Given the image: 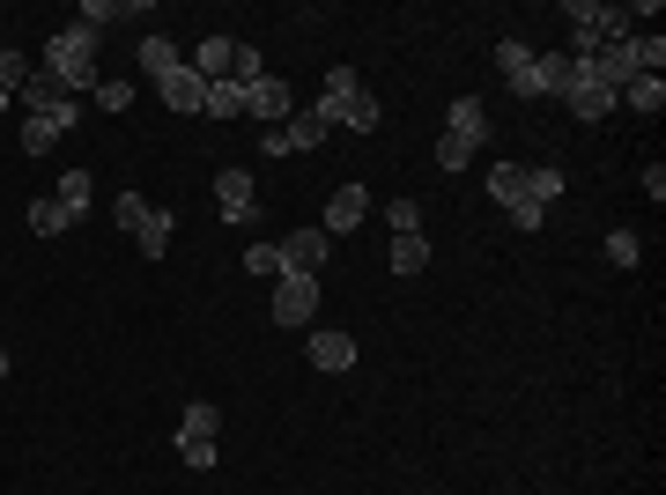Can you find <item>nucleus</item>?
<instances>
[{
  "label": "nucleus",
  "mask_w": 666,
  "mask_h": 495,
  "mask_svg": "<svg viewBox=\"0 0 666 495\" xmlns=\"http://www.w3.org/2000/svg\"><path fill=\"white\" fill-rule=\"evenodd\" d=\"M578 67H592L607 89H622V82L659 75V67H666V37H615V45H592Z\"/></svg>",
  "instance_id": "1"
},
{
  "label": "nucleus",
  "mask_w": 666,
  "mask_h": 495,
  "mask_svg": "<svg viewBox=\"0 0 666 495\" xmlns=\"http://www.w3.org/2000/svg\"><path fill=\"white\" fill-rule=\"evenodd\" d=\"M45 75L60 82V89H89L97 82V30L89 23H67V30H52V45H45Z\"/></svg>",
  "instance_id": "2"
},
{
  "label": "nucleus",
  "mask_w": 666,
  "mask_h": 495,
  "mask_svg": "<svg viewBox=\"0 0 666 495\" xmlns=\"http://www.w3.org/2000/svg\"><path fill=\"white\" fill-rule=\"evenodd\" d=\"M570 60H585L592 45H615L630 37V8H607V0H570Z\"/></svg>",
  "instance_id": "3"
},
{
  "label": "nucleus",
  "mask_w": 666,
  "mask_h": 495,
  "mask_svg": "<svg viewBox=\"0 0 666 495\" xmlns=\"http://www.w3.org/2000/svg\"><path fill=\"white\" fill-rule=\"evenodd\" d=\"M112 207H119V229L141 245V259H163V251H171V229H178L171 207H156V200H141V193H119Z\"/></svg>",
  "instance_id": "4"
},
{
  "label": "nucleus",
  "mask_w": 666,
  "mask_h": 495,
  "mask_svg": "<svg viewBox=\"0 0 666 495\" xmlns=\"http://www.w3.org/2000/svg\"><path fill=\"white\" fill-rule=\"evenodd\" d=\"M215 429H222V415L208 407V399H193V407L178 415V459H186L193 473L215 466Z\"/></svg>",
  "instance_id": "5"
},
{
  "label": "nucleus",
  "mask_w": 666,
  "mask_h": 495,
  "mask_svg": "<svg viewBox=\"0 0 666 495\" xmlns=\"http://www.w3.org/2000/svg\"><path fill=\"white\" fill-rule=\"evenodd\" d=\"M267 319H274V325H289V333L319 319V273H282V281H274Z\"/></svg>",
  "instance_id": "6"
},
{
  "label": "nucleus",
  "mask_w": 666,
  "mask_h": 495,
  "mask_svg": "<svg viewBox=\"0 0 666 495\" xmlns=\"http://www.w3.org/2000/svg\"><path fill=\"white\" fill-rule=\"evenodd\" d=\"M15 97H23L30 119H52V126H74V119H82V104H74L52 75H23V82H15Z\"/></svg>",
  "instance_id": "7"
},
{
  "label": "nucleus",
  "mask_w": 666,
  "mask_h": 495,
  "mask_svg": "<svg viewBox=\"0 0 666 495\" xmlns=\"http://www.w3.org/2000/svg\"><path fill=\"white\" fill-rule=\"evenodd\" d=\"M563 104H570V119H585V126L615 119V89L592 75V67H578V60H570V89H563Z\"/></svg>",
  "instance_id": "8"
},
{
  "label": "nucleus",
  "mask_w": 666,
  "mask_h": 495,
  "mask_svg": "<svg viewBox=\"0 0 666 495\" xmlns=\"http://www.w3.org/2000/svg\"><path fill=\"white\" fill-rule=\"evenodd\" d=\"M215 207H222V223L230 229L252 223V215H260V185H252V171H222L215 177Z\"/></svg>",
  "instance_id": "9"
},
{
  "label": "nucleus",
  "mask_w": 666,
  "mask_h": 495,
  "mask_svg": "<svg viewBox=\"0 0 666 495\" xmlns=\"http://www.w3.org/2000/svg\"><path fill=\"white\" fill-rule=\"evenodd\" d=\"M326 245H334V237H326L319 223H311V229H289V237H282V273H319L326 267Z\"/></svg>",
  "instance_id": "10"
},
{
  "label": "nucleus",
  "mask_w": 666,
  "mask_h": 495,
  "mask_svg": "<svg viewBox=\"0 0 666 495\" xmlns=\"http://www.w3.org/2000/svg\"><path fill=\"white\" fill-rule=\"evenodd\" d=\"M245 119H260V126H289V82H274V75L245 82Z\"/></svg>",
  "instance_id": "11"
},
{
  "label": "nucleus",
  "mask_w": 666,
  "mask_h": 495,
  "mask_svg": "<svg viewBox=\"0 0 666 495\" xmlns=\"http://www.w3.org/2000/svg\"><path fill=\"white\" fill-rule=\"evenodd\" d=\"M363 215H370V193H363V185H341V193L326 200L319 229H326V237H348V229H363Z\"/></svg>",
  "instance_id": "12"
},
{
  "label": "nucleus",
  "mask_w": 666,
  "mask_h": 495,
  "mask_svg": "<svg viewBox=\"0 0 666 495\" xmlns=\"http://www.w3.org/2000/svg\"><path fill=\"white\" fill-rule=\"evenodd\" d=\"M156 97L171 104L178 119H200V104H208V82H200L193 67H178V75H163V82H156Z\"/></svg>",
  "instance_id": "13"
},
{
  "label": "nucleus",
  "mask_w": 666,
  "mask_h": 495,
  "mask_svg": "<svg viewBox=\"0 0 666 495\" xmlns=\"http://www.w3.org/2000/svg\"><path fill=\"white\" fill-rule=\"evenodd\" d=\"M533 67H541V52H533V45H518V37H504V45H496V75L511 82L518 97H533Z\"/></svg>",
  "instance_id": "14"
},
{
  "label": "nucleus",
  "mask_w": 666,
  "mask_h": 495,
  "mask_svg": "<svg viewBox=\"0 0 666 495\" xmlns=\"http://www.w3.org/2000/svg\"><path fill=\"white\" fill-rule=\"evenodd\" d=\"M356 89H363V82H356V67H334V75L319 82V104H311V119H319L326 133H334V119H341V104L356 97Z\"/></svg>",
  "instance_id": "15"
},
{
  "label": "nucleus",
  "mask_w": 666,
  "mask_h": 495,
  "mask_svg": "<svg viewBox=\"0 0 666 495\" xmlns=\"http://www.w3.org/2000/svg\"><path fill=\"white\" fill-rule=\"evenodd\" d=\"M311 370H356V333L319 325V333H311Z\"/></svg>",
  "instance_id": "16"
},
{
  "label": "nucleus",
  "mask_w": 666,
  "mask_h": 495,
  "mask_svg": "<svg viewBox=\"0 0 666 495\" xmlns=\"http://www.w3.org/2000/svg\"><path fill=\"white\" fill-rule=\"evenodd\" d=\"M615 104H630L637 119H659V111H666V82H659V75H637V82H622V89H615Z\"/></svg>",
  "instance_id": "17"
},
{
  "label": "nucleus",
  "mask_w": 666,
  "mask_h": 495,
  "mask_svg": "<svg viewBox=\"0 0 666 495\" xmlns=\"http://www.w3.org/2000/svg\"><path fill=\"white\" fill-rule=\"evenodd\" d=\"M444 133H459V141H474V149H482V141H489V111H482V97H459V104H452V111H444Z\"/></svg>",
  "instance_id": "18"
},
{
  "label": "nucleus",
  "mask_w": 666,
  "mask_h": 495,
  "mask_svg": "<svg viewBox=\"0 0 666 495\" xmlns=\"http://www.w3.org/2000/svg\"><path fill=\"white\" fill-rule=\"evenodd\" d=\"M570 89V52H541V67H533V97H563Z\"/></svg>",
  "instance_id": "19"
},
{
  "label": "nucleus",
  "mask_w": 666,
  "mask_h": 495,
  "mask_svg": "<svg viewBox=\"0 0 666 495\" xmlns=\"http://www.w3.org/2000/svg\"><path fill=\"white\" fill-rule=\"evenodd\" d=\"M230 45H237V37H208V45L193 52V75L200 82H230Z\"/></svg>",
  "instance_id": "20"
},
{
  "label": "nucleus",
  "mask_w": 666,
  "mask_h": 495,
  "mask_svg": "<svg viewBox=\"0 0 666 495\" xmlns=\"http://www.w3.org/2000/svg\"><path fill=\"white\" fill-rule=\"evenodd\" d=\"M178 67H186V60H178V45H171V37H141V75H156V82H163V75H178Z\"/></svg>",
  "instance_id": "21"
},
{
  "label": "nucleus",
  "mask_w": 666,
  "mask_h": 495,
  "mask_svg": "<svg viewBox=\"0 0 666 495\" xmlns=\"http://www.w3.org/2000/svg\"><path fill=\"white\" fill-rule=\"evenodd\" d=\"M245 111V89L237 82H208V104H200V119H237Z\"/></svg>",
  "instance_id": "22"
},
{
  "label": "nucleus",
  "mask_w": 666,
  "mask_h": 495,
  "mask_svg": "<svg viewBox=\"0 0 666 495\" xmlns=\"http://www.w3.org/2000/svg\"><path fill=\"white\" fill-rule=\"evenodd\" d=\"M385 267H393V273H422V267H430V237H393Z\"/></svg>",
  "instance_id": "23"
},
{
  "label": "nucleus",
  "mask_w": 666,
  "mask_h": 495,
  "mask_svg": "<svg viewBox=\"0 0 666 495\" xmlns=\"http://www.w3.org/2000/svg\"><path fill=\"white\" fill-rule=\"evenodd\" d=\"M52 200L67 207V223H82V215H89V171H67V177H60V193H52Z\"/></svg>",
  "instance_id": "24"
},
{
  "label": "nucleus",
  "mask_w": 666,
  "mask_h": 495,
  "mask_svg": "<svg viewBox=\"0 0 666 495\" xmlns=\"http://www.w3.org/2000/svg\"><path fill=\"white\" fill-rule=\"evenodd\" d=\"M282 141H289V149H326V126L311 119V111H289V126H282Z\"/></svg>",
  "instance_id": "25"
},
{
  "label": "nucleus",
  "mask_w": 666,
  "mask_h": 495,
  "mask_svg": "<svg viewBox=\"0 0 666 495\" xmlns=\"http://www.w3.org/2000/svg\"><path fill=\"white\" fill-rule=\"evenodd\" d=\"M489 200L518 207V200H526V171H518V163H496V171H489Z\"/></svg>",
  "instance_id": "26"
},
{
  "label": "nucleus",
  "mask_w": 666,
  "mask_h": 495,
  "mask_svg": "<svg viewBox=\"0 0 666 495\" xmlns=\"http://www.w3.org/2000/svg\"><path fill=\"white\" fill-rule=\"evenodd\" d=\"M30 229H38V237H60V229H74V223H67V207L45 193V200H30Z\"/></svg>",
  "instance_id": "27"
},
{
  "label": "nucleus",
  "mask_w": 666,
  "mask_h": 495,
  "mask_svg": "<svg viewBox=\"0 0 666 495\" xmlns=\"http://www.w3.org/2000/svg\"><path fill=\"white\" fill-rule=\"evenodd\" d=\"M637 259H644L637 229H607V267H622V273H630V267H637Z\"/></svg>",
  "instance_id": "28"
},
{
  "label": "nucleus",
  "mask_w": 666,
  "mask_h": 495,
  "mask_svg": "<svg viewBox=\"0 0 666 495\" xmlns=\"http://www.w3.org/2000/svg\"><path fill=\"white\" fill-rule=\"evenodd\" d=\"M60 133H67V126H52V119H23V149H30V155H52V149H60Z\"/></svg>",
  "instance_id": "29"
},
{
  "label": "nucleus",
  "mask_w": 666,
  "mask_h": 495,
  "mask_svg": "<svg viewBox=\"0 0 666 495\" xmlns=\"http://www.w3.org/2000/svg\"><path fill=\"white\" fill-rule=\"evenodd\" d=\"M526 200H563V171H556V163H541V171H526Z\"/></svg>",
  "instance_id": "30"
},
{
  "label": "nucleus",
  "mask_w": 666,
  "mask_h": 495,
  "mask_svg": "<svg viewBox=\"0 0 666 495\" xmlns=\"http://www.w3.org/2000/svg\"><path fill=\"white\" fill-rule=\"evenodd\" d=\"M267 67H260V45H230V82L245 89V82H260Z\"/></svg>",
  "instance_id": "31"
},
{
  "label": "nucleus",
  "mask_w": 666,
  "mask_h": 495,
  "mask_svg": "<svg viewBox=\"0 0 666 495\" xmlns=\"http://www.w3.org/2000/svg\"><path fill=\"white\" fill-rule=\"evenodd\" d=\"M385 223H393V237H422V200H393Z\"/></svg>",
  "instance_id": "32"
},
{
  "label": "nucleus",
  "mask_w": 666,
  "mask_h": 495,
  "mask_svg": "<svg viewBox=\"0 0 666 495\" xmlns=\"http://www.w3.org/2000/svg\"><path fill=\"white\" fill-rule=\"evenodd\" d=\"M148 0H134V8H112V0H82V23L89 30H104V23H119V15H141Z\"/></svg>",
  "instance_id": "33"
},
{
  "label": "nucleus",
  "mask_w": 666,
  "mask_h": 495,
  "mask_svg": "<svg viewBox=\"0 0 666 495\" xmlns=\"http://www.w3.org/2000/svg\"><path fill=\"white\" fill-rule=\"evenodd\" d=\"M467 163H474V141L444 133V141H437V171H467Z\"/></svg>",
  "instance_id": "34"
},
{
  "label": "nucleus",
  "mask_w": 666,
  "mask_h": 495,
  "mask_svg": "<svg viewBox=\"0 0 666 495\" xmlns=\"http://www.w3.org/2000/svg\"><path fill=\"white\" fill-rule=\"evenodd\" d=\"M245 273H267V281H282V245H252V251H245Z\"/></svg>",
  "instance_id": "35"
},
{
  "label": "nucleus",
  "mask_w": 666,
  "mask_h": 495,
  "mask_svg": "<svg viewBox=\"0 0 666 495\" xmlns=\"http://www.w3.org/2000/svg\"><path fill=\"white\" fill-rule=\"evenodd\" d=\"M97 104L104 111H126L134 104V82H97Z\"/></svg>",
  "instance_id": "36"
},
{
  "label": "nucleus",
  "mask_w": 666,
  "mask_h": 495,
  "mask_svg": "<svg viewBox=\"0 0 666 495\" xmlns=\"http://www.w3.org/2000/svg\"><path fill=\"white\" fill-rule=\"evenodd\" d=\"M511 223H518V229H541V223H548V207H541V200H518Z\"/></svg>",
  "instance_id": "37"
},
{
  "label": "nucleus",
  "mask_w": 666,
  "mask_h": 495,
  "mask_svg": "<svg viewBox=\"0 0 666 495\" xmlns=\"http://www.w3.org/2000/svg\"><path fill=\"white\" fill-rule=\"evenodd\" d=\"M8 104H15V89H0V111H8Z\"/></svg>",
  "instance_id": "38"
},
{
  "label": "nucleus",
  "mask_w": 666,
  "mask_h": 495,
  "mask_svg": "<svg viewBox=\"0 0 666 495\" xmlns=\"http://www.w3.org/2000/svg\"><path fill=\"white\" fill-rule=\"evenodd\" d=\"M0 377H8V347H0Z\"/></svg>",
  "instance_id": "39"
},
{
  "label": "nucleus",
  "mask_w": 666,
  "mask_h": 495,
  "mask_svg": "<svg viewBox=\"0 0 666 495\" xmlns=\"http://www.w3.org/2000/svg\"><path fill=\"white\" fill-rule=\"evenodd\" d=\"M0 23H8V15H0Z\"/></svg>",
  "instance_id": "40"
}]
</instances>
